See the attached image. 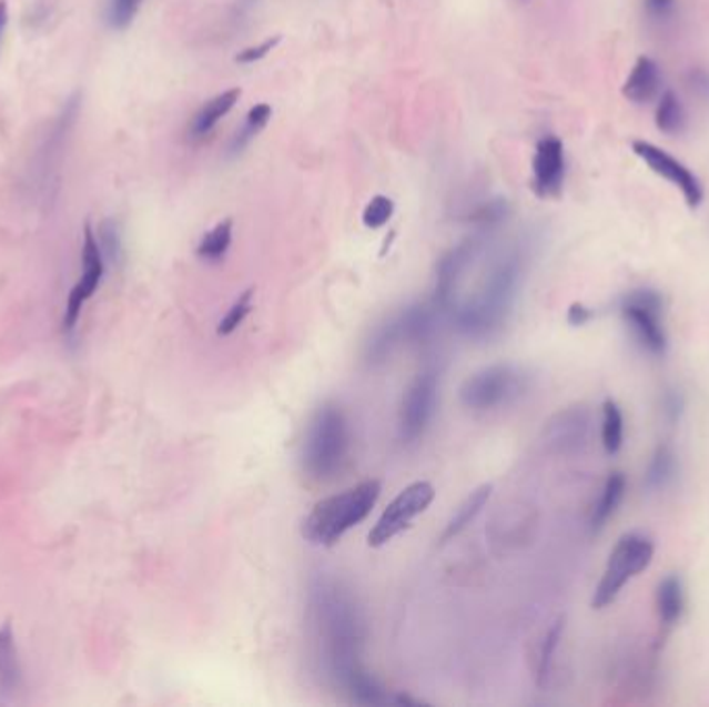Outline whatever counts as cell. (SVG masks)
<instances>
[{"mask_svg": "<svg viewBox=\"0 0 709 707\" xmlns=\"http://www.w3.org/2000/svg\"><path fill=\"white\" fill-rule=\"evenodd\" d=\"M382 492L378 479H367L315 504L303 521L301 534L314 546H334L348 529L359 525L376 506Z\"/></svg>", "mask_w": 709, "mask_h": 707, "instance_id": "2", "label": "cell"}, {"mask_svg": "<svg viewBox=\"0 0 709 707\" xmlns=\"http://www.w3.org/2000/svg\"><path fill=\"white\" fill-rule=\"evenodd\" d=\"M620 315L637 345L654 357H662L668 349V334L664 329L662 293L649 286L632 289L620 301Z\"/></svg>", "mask_w": 709, "mask_h": 707, "instance_id": "6", "label": "cell"}, {"mask_svg": "<svg viewBox=\"0 0 709 707\" xmlns=\"http://www.w3.org/2000/svg\"><path fill=\"white\" fill-rule=\"evenodd\" d=\"M625 492H627L625 473H610L606 484L601 487V494H599L598 503L594 506V513H591V529L594 532H599L615 515L618 506L622 503V498H625Z\"/></svg>", "mask_w": 709, "mask_h": 707, "instance_id": "18", "label": "cell"}, {"mask_svg": "<svg viewBox=\"0 0 709 707\" xmlns=\"http://www.w3.org/2000/svg\"><path fill=\"white\" fill-rule=\"evenodd\" d=\"M678 475V456L670 444H660L649 458L646 469V489L662 492L675 484Z\"/></svg>", "mask_w": 709, "mask_h": 707, "instance_id": "17", "label": "cell"}, {"mask_svg": "<svg viewBox=\"0 0 709 707\" xmlns=\"http://www.w3.org/2000/svg\"><path fill=\"white\" fill-rule=\"evenodd\" d=\"M394 202L386 195H376L369 200V204L365 205L363 210V224L367 229H379L384 226L386 222L393 219Z\"/></svg>", "mask_w": 709, "mask_h": 707, "instance_id": "30", "label": "cell"}, {"mask_svg": "<svg viewBox=\"0 0 709 707\" xmlns=\"http://www.w3.org/2000/svg\"><path fill=\"white\" fill-rule=\"evenodd\" d=\"M525 262L520 253H508L482 284V289L465 305L457 307L455 322L458 331L469 339H492L505 329L508 315L519 295Z\"/></svg>", "mask_w": 709, "mask_h": 707, "instance_id": "1", "label": "cell"}, {"mask_svg": "<svg viewBox=\"0 0 709 707\" xmlns=\"http://www.w3.org/2000/svg\"><path fill=\"white\" fill-rule=\"evenodd\" d=\"M438 405V374L434 370H426L417 374L411 382L407 393L403 396L401 407V441L413 444L426 434L427 425L432 422Z\"/></svg>", "mask_w": 709, "mask_h": 707, "instance_id": "9", "label": "cell"}, {"mask_svg": "<svg viewBox=\"0 0 709 707\" xmlns=\"http://www.w3.org/2000/svg\"><path fill=\"white\" fill-rule=\"evenodd\" d=\"M272 119V109L270 104H257L253 107L247 119H245V125L241 127V131H236L235 140L231 143V152L239 154L241 150H245L253 138L269 125V121Z\"/></svg>", "mask_w": 709, "mask_h": 707, "instance_id": "24", "label": "cell"}, {"mask_svg": "<svg viewBox=\"0 0 709 707\" xmlns=\"http://www.w3.org/2000/svg\"><path fill=\"white\" fill-rule=\"evenodd\" d=\"M278 44H281V36H274V38L264 40V42L257 44V47L245 48L243 52L236 54L235 61L241 64L257 63V61H262L264 57H269L270 52L278 47Z\"/></svg>", "mask_w": 709, "mask_h": 707, "instance_id": "32", "label": "cell"}, {"mask_svg": "<svg viewBox=\"0 0 709 707\" xmlns=\"http://www.w3.org/2000/svg\"><path fill=\"white\" fill-rule=\"evenodd\" d=\"M654 560V542L644 534L630 532L616 542L615 551L608 556V565L599 579L591 606L596 610L608 608L616 597L620 596L622 587L644 573Z\"/></svg>", "mask_w": 709, "mask_h": 707, "instance_id": "5", "label": "cell"}, {"mask_svg": "<svg viewBox=\"0 0 709 707\" xmlns=\"http://www.w3.org/2000/svg\"><path fill=\"white\" fill-rule=\"evenodd\" d=\"M644 17L654 28H668L677 21L678 0H641Z\"/></svg>", "mask_w": 709, "mask_h": 707, "instance_id": "25", "label": "cell"}, {"mask_svg": "<svg viewBox=\"0 0 709 707\" xmlns=\"http://www.w3.org/2000/svg\"><path fill=\"white\" fill-rule=\"evenodd\" d=\"M436 489L429 482H415L405 487L388 508L382 513L378 523L372 527L367 535V544L372 548H382L391 539H394L401 532H405L411 525V521L426 513L427 506L434 503Z\"/></svg>", "mask_w": 709, "mask_h": 707, "instance_id": "7", "label": "cell"}, {"mask_svg": "<svg viewBox=\"0 0 709 707\" xmlns=\"http://www.w3.org/2000/svg\"><path fill=\"white\" fill-rule=\"evenodd\" d=\"M81 262H83V272L78 284L71 289L69 299H67V310H64L63 326L64 331L71 332L78 324L79 315L83 305L94 297L98 286L102 283L104 276V255L100 250V243L95 239L94 231L90 224H85L83 231V252H81Z\"/></svg>", "mask_w": 709, "mask_h": 707, "instance_id": "10", "label": "cell"}, {"mask_svg": "<svg viewBox=\"0 0 709 707\" xmlns=\"http://www.w3.org/2000/svg\"><path fill=\"white\" fill-rule=\"evenodd\" d=\"M347 417L338 405L326 403L315 411L303 444V469L317 482L332 479L348 455Z\"/></svg>", "mask_w": 709, "mask_h": 707, "instance_id": "3", "label": "cell"}, {"mask_svg": "<svg viewBox=\"0 0 709 707\" xmlns=\"http://www.w3.org/2000/svg\"><path fill=\"white\" fill-rule=\"evenodd\" d=\"M654 121H656V129L668 138H677L687 131L689 114L677 92L664 90L662 94L658 95Z\"/></svg>", "mask_w": 709, "mask_h": 707, "instance_id": "14", "label": "cell"}, {"mask_svg": "<svg viewBox=\"0 0 709 707\" xmlns=\"http://www.w3.org/2000/svg\"><path fill=\"white\" fill-rule=\"evenodd\" d=\"M405 339H403V329H401V320L398 314L388 317L384 324H379L376 331L372 332L369 341L365 343V362L369 365H378L384 363L394 349L398 345H403Z\"/></svg>", "mask_w": 709, "mask_h": 707, "instance_id": "16", "label": "cell"}, {"mask_svg": "<svg viewBox=\"0 0 709 707\" xmlns=\"http://www.w3.org/2000/svg\"><path fill=\"white\" fill-rule=\"evenodd\" d=\"M563 630H565V618H558L554 625H551L544 645H541V654H539V664H537V683L544 685L546 678L550 676L551 660H554V654H556V647L560 644V637H563Z\"/></svg>", "mask_w": 709, "mask_h": 707, "instance_id": "26", "label": "cell"}, {"mask_svg": "<svg viewBox=\"0 0 709 707\" xmlns=\"http://www.w3.org/2000/svg\"><path fill=\"white\" fill-rule=\"evenodd\" d=\"M630 150L632 154L639 158L647 169L654 174H658L664 181H668L672 188L680 191L685 204L689 205L691 210L699 208L703 198H706V191H703V183L697 174L677 156H672L668 150H664L660 145H656L654 142H647V140H635L630 143Z\"/></svg>", "mask_w": 709, "mask_h": 707, "instance_id": "8", "label": "cell"}, {"mask_svg": "<svg viewBox=\"0 0 709 707\" xmlns=\"http://www.w3.org/2000/svg\"><path fill=\"white\" fill-rule=\"evenodd\" d=\"M625 442V417L618 403L608 398L601 407V446L608 455H618Z\"/></svg>", "mask_w": 709, "mask_h": 707, "instance_id": "22", "label": "cell"}, {"mask_svg": "<svg viewBox=\"0 0 709 707\" xmlns=\"http://www.w3.org/2000/svg\"><path fill=\"white\" fill-rule=\"evenodd\" d=\"M591 415L585 407H568L546 425V442L560 455H575L589 441Z\"/></svg>", "mask_w": 709, "mask_h": 707, "instance_id": "12", "label": "cell"}, {"mask_svg": "<svg viewBox=\"0 0 709 707\" xmlns=\"http://www.w3.org/2000/svg\"><path fill=\"white\" fill-rule=\"evenodd\" d=\"M492 496V486L484 484V486L473 489L472 494L465 498V503L460 504L457 508V513L453 515V519L448 521L444 535H442V542H448L453 539L455 535L460 534L467 525H472V521L482 513V508L486 506V503Z\"/></svg>", "mask_w": 709, "mask_h": 707, "instance_id": "21", "label": "cell"}, {"mask_svg": "<svg viewBox=\"0 0 709 707\" xmlns=\"http://www.w3.org/2000/svg\"><path fill=\"white\" fill-rule=\"evenodd\" d=\"M4 26H7V4L4 0H0V33L4 30Z\"/></svg>", "mask_w": 709, "mask_h": 707, "instance_id": "35", "label": "cell"}, {"mask_svg": "<svg viewBox=\"0 0 709 707\" xmlns=\"http://www.w3.org/2000/svg\"><path fill=\"white\" fill-rule=\"evenodd\" d=\"M685 394L678 391L677 386H668L662 393V415L670 425H677L682 420L685 413Z\"/></svg>", "mask_w": 709, "mask_h": 707, "instance_id": "31", "label": "cell"}, {"mask_svg": "<svg viewBox=\"0 0 709 707\" xmlns=\"http://www.w3.org/2000/svg\"><path fill=\"white\" fill-rule=\"evenodd\" d=\"M100 243V250L104 260L119 262L121 253H123V241H121V231L119 224L114 221H104L100 224V235L95 236Z\"/></svg>", "mask_w": 709, "mask_h": 707, "instance_id": "29", "label": "cell"}, {"mask_svg": "<svg viewBox=\"0 0 709 707\" xmlns=\"http://www.w3.org/2000/svg\"><path fill=\"white\" fill-rule=\"evenodd\" d=\"M21 685V666L17 658L16 637L11 625L0 629V693L11 695Z\"/></svg>", "mask_w": 709, "mask_h": 707, "instance_id": "20", "label": "cell"}, {"mask_svg": "<svg viewBox=\"0 0 709 707\" xmlns=\"http://www.w3.org/2000/svg\"><path fill=\"white\" fill-rule=\"evenodd\" d=\"M656 608H658V618L666 627L677 625L685 610V589L682 582L677 575H668L664 577L658 592H656Z\"/></svg>", "mask_w": 709, "mask_h": 707, "instance_id": "19", "label": "cell"}, {"mask_svg": "<svg viewBox=\"0 0 709 707\" xmlns=\"http://www.w3.org/2000/svg\"><path fill=\"white\" fill-rule=\"evenodd\" d=\"M143 0H109L107 2V23L112 30H126L138 11L142 9Z\"/></svg>", "mask_w": 709, "mask_h": 707, "instance_id": "27", "label": "cell"}, {"mask_svg": "<svg viewBox=\"0 0 709 707\" xmlns=\"http://www.w3.org/2000/svg\"><path fill=\"white\" fill-rule=\"evenodd\" d=\"M567 181V152L556 135H546L537 142L534 154V189L544 200L558 198Z\"/></svg>", "mask_w": 709, "mask_h": 707, "instance_id": "11", "label": "cell"}, {"mask_svg": "<svg viewBox=\"0 0 709 707\" xmlns=\"http://www.w3.org/2000/svg\"><path fill=\"white\" fill-rule=\"evenodd\" d=\"M529 386V376L513 363H494L460 386V403L472 411H494L520 398Z\"/></svg>", "mask_w": 709, "mask_h": 707, "instance_id": "4", "label": "cell"}, {"mask_svg": "<svg viewBox=\"0 0 709 707\" xmlns=\"http://www.w3.org/2000/svg\"><path fill=\"white\" fill-rule=\"evenodd\" d=\"M241 98V90H226L222 94L214 95L212 100H207L200 112L193 117L191 121V135L193 138H205L214 127L219 125L222 117H226L229 112L235 109L236 102Z\"/></svg>", "mask_w": 709, "mask_h": 707, "instance_id": "15", "label": "cell"}, {"mask_svg": "<svg viewBox=\"0 0 709 707\" xmlns=\"http://www.w3.org/2000/svg\"><path fill=\"white\" fill-rule=\"evenodd\" d=\"M662 92L664 75L660 64L646 54L639 57L630 67L629 75L622 83V95L629 100L630 104L644 107L649 102H656Z\"/></svg>", "mask_w": 709, "mask_h": 707, "instance_id": "13", "label": "cell"}, {"mask_svg": "<svg viewBox=\"0 0 709 707\" xmlns=\"http://www.w3.org/2000/svg\"><path fill=\"white\" fill-rule=\"evenodd\" d=\"M253 291H245L241 297L236 299L235 303L231 305V310L226 312V315L222 317L221 324H219V334L221 336H229L245 322V317L252 312Z\"/></svg>", "mask_w": 709, "mask_h": 707, "instance_id": "28", "label": "cell"}, {"mask_svg": "<svg viewBox=\"0 0 709 707\" xmlns=\"http://www.w3.org/2000/svg\"><path fill=\"white\" fill-rule=\"evenodd\" d=\"M233 241V221L219 222L210 233H205L197 245V255L205 262H221Z\"/></svg>", "mask_w": 709, "mask_h": 707, "instance_id": "23", "label": "cell"}, {"mask_svg": "<svg viewBox=\"0 0 709 707\" xmlns=\"http://www.w3.org/2000/svg\"><path fill=\"white\" fill-rule=\"evenodd\" d=\"M689 85L693 88L697 94L706 95L709 98V73L708 71H701V69H697V71H691V75H689Z\"/></svg>", "mask_w": 709, "mask_h": 707, "instance_id": "34", "label": "cell"}, {"mask_svg": "<svg viewBox=\"0 0 709 707\" xmlns=\"http://www.w3.org/2000/svg\"><path fill=\"white\" fill-rule=\"evenodd\" d=\"M594 310L591 307H587L585 303H573L570 307H568L567 320L570 326H575V329H579V326H585V324H589L591 320H594Z\"/></svg>", "mask_w": 709, "mask_h": 707, "instance_id": "33", "label": "cell"}]
</instances>
